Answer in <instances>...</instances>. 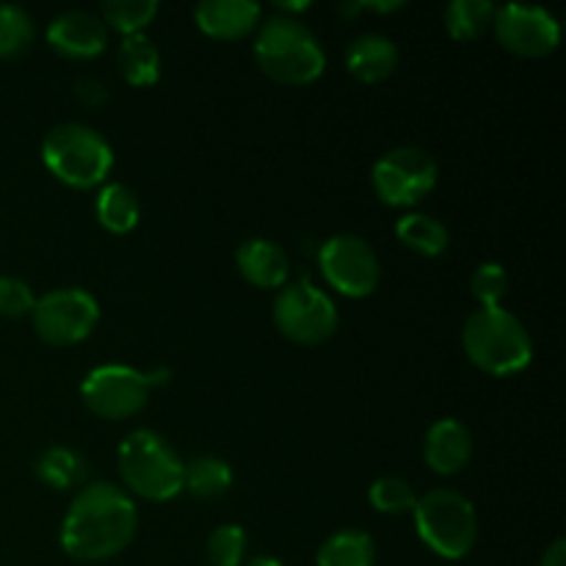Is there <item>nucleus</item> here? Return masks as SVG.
Returning a JSON list of instances; mask_svg holds the SVG:
<instances>
[{
    "label": "nucleus",
    "mask_w": 566,
    "mask_h": 566,
    "mask_svg": "<svg viewBox=\"0 0 566 566\" xmlns=\"http://www.w3.org/2000/svg\"><path fill=\"white\" fill-rule=\"evenodd\" d=\"M138 531V509L111 481L83 486L61 523V547L75 562H105L125 551Z\"/></svg>",
    "instance_id": "1"
},
{
    "label": "nucleus",
    "mask_w": 566,
    "mask_h": 566,
    "mask_svg": "<svg viewBox=\"0 0 566 566\" xmlns=\"http://www.w3.org/2000/svg\"><path fill=\"white\" fill-rule=\"evenodd\" d=\"M254 59L260 70L285 86H307L326 70V53L318 36L296 17H271L254 39Z\"/></svg>",
    "instance_id": "2"
},
{
    "label": "nucleus",
    "mask_w": 566,
    "mask_h": 566,
    "mask_svg": "<svg viewBox=\"0 0 566 566\" xmlns=\"http://www.w3.org/2000/svg\"><path fill=\"white\" fill-rule=\"evenodd\" d=\"M464 354L490 376H514L534 359V340L514 313L503 307H481L464 321Z\"/></svg>",
    "instance_id": "3"
},
{
    "label": "nucleus",
    "mask_w": 566,
    "mask_h": 566,
    "mask_svg": "<svg viewBox=\"0 0 566 566\" xmlns=\"http://www.w3.org/2000/svg\"><path fill=\"white\" fill-rule=\"evenodd\" d=\"M116 464H119L122 484L144 501L166 503L182 492L186 462L158 431H130L119 442Z\"/></svg>",
    "instance_id": "4"
},
{
    "label": "nucleus",
    "mask_w": 566,
    "mask_h": 566,
    "mask_svg": "<svg viewBox=\"0 0 566 566\" xmlns=\"http://www.w3.org/2000/svg\"><path fill=\"white\" fill-rule=\"evenodd\" d=\"M42 160L61 182L72 188H97L114 169V149L103 133L81 122H64L48 130Z\"/></svg>",
    "instance_id": "5"
},
{
    "label": "nucleus",
    "mask_w": 566,
    "mask_h": 566,
    "mask_svg": "<svg viewBox=\"0 0 566 566\" xmlns=\"http://www.w3.org/2000/svg\"><path fill=\"white\" fill-rule=\"evenodd\" d=\"M415 525L431 553L448 562L470 556L479 539V514L457 490H431L415 503Z\"/></svg>",
    "instance_id": "6"
},
{
    "label": "nucleus",
    "mask_w": 566,
    "mask_h": 566,
    "mask_svg": "<svg viewBox=\"0 0 566 566\" xmlns=\"http://www.w3.org/2000/svg\"><path fill=\"white\" fill-rule=\"evenodd\" d=\"M169 370L158 374H144L130 365H97L86 374L81 385V398L103 420H125L142 412L149 401V392L155 385H164L169 379Z\"/></svg>",
    "instance_id": "7"
},
{
    "label": "nucleus",
    "mask_w": 566,
    "mask_h": 566,
    "mask_svg": "<svg viewBox=\"0 0 566 566\" xmlns=\"http://www.w3.org/2000/svg\"><path fill=\"white\" fill-rule=\"evenodd\" d=\"M274 324L287 340L318 346L335 335L340 318H337L335 302L304 276L282 287L274 302Z\"/></svg>",
    "instance_id": "8"
},
{
    "label": "nucleus",
    "mask_w": 566,
    "mask_h": 566,
    "mask_svg": "<svg viewBox=\"0 0 566 566\" xmlns=\"http://www.w3.org/2000/svg\"><path fill=\"white\" fill-rule=\"evenodd\" d=\"M437 160L423 147H396L374 166V191L390 208H412L437 186Z\"/></svg>",
    "instance_id": "9"
},
{
    "label": "nucleus",
    "mask_w": 566,
    "mask_h": 566,
    "mask_svg": "<svg viewBox=\"0 0 566 566\" xmlns=\"http://www.w3.org/2000/svg\"><path fill=\"white\" fill-rule=\"evenodd\" d=\"M33 329L50 346H75L94 332L99 321V304L83 287H59L44 293L33 304Z\"/></svg>",
    "instance_id": "10"
},
{
    "label": "nucleus",
    "mask_w": 566,
    "mask_h": 566,
    "mask_svg": "<svg viewBox=\"0 0 566 566\" xmlns=\"http://www.w3.org/2000/svg\"><path fill=\"white\" fill-rule=\"evenodd\" d=\"M318 265L324 280L348 298H365L379 285V258L365 238L340 232L321 247Z\"/></svg>",
    "instance_id": "11"
},
{
    "label": "nucleus",
    "mask_w": 566,
    "mask_h": 566,
    "mask_svg": "<svg viewBox=\"0 0 566 566\" xmlns=\"http://www.w3.org/2000/svg\"><path fill=\"white\" fill-rule=\"evenodd\" d=\"M495 36L509 53L523 59H545L558 48L562 28L558 20L542 6L506 3L495 11Z\"/></svg>",
    "instance_id": "12"
},
{
    "label": "nucleus",
    "mask_w": 566,
    "mask_h": 566,
    "mask_svg": "<svg viewBox=\"0 0 566 566\" xmlns=\"http://www.w3.org/2000/svg\"><path fill=\"white\" fill-rule=\"evenodd\" d=\"M48 44L66 59H94L108 44V28L97 14L70 9L48 25Z\"/></svg>",
    "instance_id": "13"
},
{
    "label": "nucleus",
    "mask_w": 566,
    "mask_h": 566,
    "mask_svg": "<svg viewBox=\"0 0 566 566\" xmlns=\"http://www.w3.org/2000/svg\"><path fill=\"white\" fill-rule=\"evenodd\" d=\"M423 459L434 473L457 475L473 459V434L457 418H442L426 431Z\"/></svg>",
    "instance_id": "14"
},
{
    "label": "nucleus",
    "mask_w": 566,
    "mask_h": 566,
    "mask_svg": "<svg viewBox=\"0 0 566 566\" xmlns=\"http://www.w3.org/2000/svg\"><path fill=\"white\" fill-rule=\"evenodd\" d=\"M193 20L205 36L235 42L258 28L260 6L252 0H202L193 11Z\"/></svg>",
    "instance_id": "15"
},
{
    "label": "nucleus",
    "mask_w": 566,
    "mask_h": 566,
    "mask_svg": "<svg viewBox=\"0 0 566 566\" xmlns=\"http://www.w3.org/2000/svg\"><path fill=\"white\" fill-rule=\"evenodd\" d=\"M238 271L254 287H282L291 274V263L280 243L271 238H249L235 252Z\"/></svg>",
    "instance_id": "16"
},
{
    "label": "nucleus",
    "mask_w": 566,
    "mask_h": 566,
    "mask_svg": "<svg viewBox=\"0 0 566 566\" xmlns=\"http://www.w3.org/2000/svg\"><path fill=\"white\" fill-rule=\"evenodd\" d=\"M346 66L357 81L381 83L396 72L398 48L385 33H363L346 53Z\"/></svg>",
    "instance_id": "17"
},
{
    "label": "nucleus",
    "mask_w": 566,
    "mask_h": 566,
    "mask_svg": "<svg viewBox=\"0 0 566 566\" xmlns=\"http://www.w3.org/2000/svg\"><path fill=\"white\" fill-rule=\"evenodd\" d=\"M97 221L114 235H127L136 230L138 219H142V202H138L136 191L122 182H105L97 193Z\"/></svg>",
    "instance_id": "18"
},
{
    "label": "nucleus",
    "mask_w": 566,
    "mask_h": 566,
    "mask_svg": "<svg viewBox=\"0 0 566 566\" xmlns=\"http://www.w3.org/2000/svg\"><path fill=\"white\" fill-rule=\"evenodd\" d=\"M116 64H119L122 77L136 88L155 86L160 77V53L153 39L144 33L122 39L116 50Z\"/></svg>",
    "instance_id": "19"
},
{
    "label": "nucleus",
    "mask_w": 566,
    "mask_h": 566,
    "mask_svg": "<svg viewBox=\"0 0 566 566\" xmlns=\"http://www.w3.org/2000/svg\"><path fill=\"white\" fill-rule=\"evenodd\" d=\"M396 235L403 247L423 254V258H440L448 249V243H451L448 227L442 224V221H437L434 216L426 213L401 216L396 224Z\"/></svg>",
    "instance_id": "20"
},
{
    "label": "nucleus",
    "mask_w": 566,
    "mask_h": 566,
    "mask_svg": "<svg viewBox=\"0 0 566 566\" xmlns=\"http://www.w3.org/2000/svg\"><path fill=\"white\" fill-rule=\"evenodd\" d=\"M376 562V545L365 531L346 528L332 534L329 539L321 545L318 566H374Z\"/></svg>",
    "instance_id": "21"
},
{
    "label": "nucleus",
    "mask_w": 566,
    "mask_h": 566,
    "mask_svg": "<svg viewBox=\"0 0 566 566\" xmlns=\"http://www.w3.org/2000/svg\"><path fill=\"white\" fill-rule=\"evenodd\" d=\"M497 6L490 0H451L446 6V31L457 42H473L484 36L495 20Z\"/></svg>",
    "instance_id": "22"
},
{
    "label": "nucleus",
    "mask_w": 566,
    "mask_h": 566,
    "mask_svg": "<svg viewBox=\"0 0 566 566\" xmlns=\"http://www.w3.org/2000/svg\"><path fill=\"white\" fill-rule=\"evenodd\" d=\"M232 486V468L221 457H197L186 464L182 492L199 501H216Z\"/></svg>",
    "instance_id": "23"
},
{
    "label": "nucleus",
    "mask_w": 566,
    "mask_h": 566,
    "mask_svg": "<svg viewBox=\"0 0 566 566\" xmlns=\"http://www.w3.org/2000/svg\"><path fill=\"white\" fill-rule=\"evenodd\" d=\"M36 475L50 490H72L86 481V462L72 448L53 446L39 457Z\"/></svg>",
    "instance_id": "24"
},
{
    "label": "nucleus",
    "mask_w": 566,
    "mask_h": 566,
    "mask_svg": "<svg viewBox=\"0 0 566 566\" xmlns=\"http://www.w3.org/2000/svg\"><path fill=\"white\" fill-rule=\"evenodd\" d=\"M158 0H105L99 20L105 28H114L122 36H136L158 14Z\"/></svg>",
    "instance_id": "25"
},
{
    "label": "nucleus",
    "mask_w": 566,
    "mask_h": 566,
    "mask_svg": "<svg viewBox=\"0 0 566 566\" xmlns=\"http://www.w3.org/2000/svg\"><path fill=\"white\" fill-rule=\"evenodd\" d=\"M33 42V20L25 9L0 3V59H17Z\"/></svg>",
    "instance_id": "26"
},
{
    "label": "nucleus",
    "mask_w": 566,
    "mask_h": 566,
    "mask_svg": "<svg viewBox=\"0 0 566 566\" xmlns=\"http://www.w3.org/2000/svg\"><path fill=\"white\" fill-rule=\"evenodd\" d=\"M370 506L381 514H409L415 512V503H418V495H415L412 484L398 475H385V479H376L374 486L368 492Z\"/></svg>",
    "instance_id": "27"
},
{
    "label": "nucleus",
    "mask_w": 566,
    "mask_h": 566,
    "mask_svg": "<svg viewBox=\"0 0 566 566\" xmlns=\"http://www.w3.org/2000/svg\"><path fill=\"white\" fill-rule=\"evenodd\" d=\"M470 293L481 307H501L509 293V271L501 263H481L470 276Z\"/></svg>",
    "instance_id": "28"
},
{
    "label": "nucleus",
    "mask_w": 566,
    "mask_h": 566,
    "mask_svg": "<svg viewBox=\"0 0 566 566\" xmlns=\"http://www.w3.org/2000/svg\"><path fill=\"white\" fill-rule=\"evenodd\" d=\"M247 553V534L241 525H219L208 539V562L210 566H241Z\"/></svg>",
    "instance_id": "29"
},
{
    "label": "nucleus",
    "mask_w": 566,
    "mask_h": 566,
    "mask_svg": "<svg viewBox=\"0 0 566 566\" xmlns=\"http://www.w3.org/2000/svg\"><path fill=\"white\" fill-rule=\"evenodd\" d=\"M33 296L31 285L20 276H0V315L3 318H25L33 313Z\"/></svg>",
    "instance_id": "30"
},
{
    "label": "nucleus",
    "mask_w": 566,
    "mask_h": 566,
    "mask_svg": "<svg viewBox=\"0 0 566 566\" xmlns=\"http://www.w3.org/2000/svg\"><path fill=\"white\" fill-rule=\"evenodd\" d=\"M75 97L81 99L83 105H88V108H97V105H103L105 99H108V92H105L103 83L94 81V77H81V81L75 83Z\"/></svg>",
    "instance_id": "31"
},
{
    "label": "nucleus",
    "mask_w": 566,
    "mask_h": 566,
    "mask_svg": "<svg viewBox=\"0 0 566 566\" xmlns=\"http://www.w3.org/2000/svg\"><path fill=\"white\" fill-rule=\"evenodd\" d=\"M539 566H566V542L564 539H556L551 547H547V553L542 556Z\"/></svg>",
    "instance_id": "32"
},
{
    "label": "nucleus",
    "mask_w": 566,
    "mask_h": 566,
    "mask_svg": "<svg viewBox=\"0 0 566 566\" xmlns=\"http://www.w3.org/2000/svg\"><path fill=\"white\" fill-rule=\"evenodd\" d=\"M363 6V9H368V11H396V9H401V0H396V3H359Z\"/></svg>",
    "instance_id": "33"
},
{
    "label": "nucleus",
    "mask_w": 566,
    "mask_h": 566,
    "mask_svg": "<svg viewBox=\"0 0 566 566\" xmlns=\"http://www.w3.org/2000/svg\"><path fill=\"white\" fill-rule=\"evenodd\" d=\"M247 566H285V564L276 562V558H271V556H258V558H252Z\"/></svg>",
    "instance_id": "34"
},
{
    "label": "nucleus",
    "mask_w": 566,
    "mask_h": 566,
    "mask_svg": "<svg viewBox=\"0 0 566 566\" xmlns=\"http://www.w3.org/2000/svg\"><path fill=\"white\" fill-rule=\"evenodd\" d=\"M276 11H304L310 9V3H274Z\"/></svg>",
    "instance_id": "35"
}]
</instances>
